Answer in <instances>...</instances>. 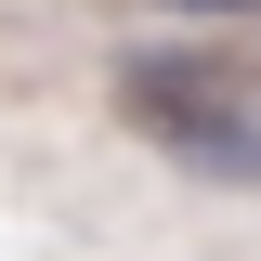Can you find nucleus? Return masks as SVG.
I'll use <instances>...</instances> for the list:
<instances>
[{
	"label": "nucleus",
	"mask_w": 261,
	"mask_h": 261,
	"mask_svg": "<svg viewBox=\"0 0 261 261\" xmlns=\"http://www.w3.org/2000/svg\"><path fill=\"white\" fill-rule=\"evenodd\" d=\"M118 105H130V130H144L170 170H196V183H261V105H248L235 65L157 39V53L118 65Z\"/></svg>",
	"instance_id": "1"
},
{
	"label": "nucleus",
	"mask_w": 261,
	"mask_h": 261,
	"mask_svg": "<svg viewBox=\"0 0 261 261\" xmlns=\"http://www.w3.org/2000/svg\"><path fill=\"white\" fill-rule=\"evenodd\" d=\"M157 13H196V27H222V13H248V0H157Z\"/></svg>",
	"instance_id": "2"
}]
</instances>
